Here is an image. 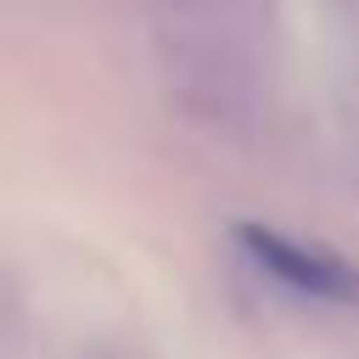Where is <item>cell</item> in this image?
I'll return each instance as SVG.
<instances>
[{"mask_svg": "<svg viewBox=\"0 0 359 359\" xmlns=\"http://www.w3.org/2000/svg\"><path fill=\"white\" fill-rule=\"evenodd\" d=\"M236 247L258 264V275L292 286L297 297L331 303V309H359V264H348L331 247H309L297 236H280L269 224H236Z\"/></svg>", "mask_w": 359, "mask_h": 359, "instance_id": "obj_1", "label": "cell"}]
</instances>
